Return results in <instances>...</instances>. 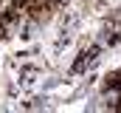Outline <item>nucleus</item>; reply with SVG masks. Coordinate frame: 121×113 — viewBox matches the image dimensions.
Segmentation results:
<instances>
[{"label": "nucleus", "instance_id": "7ed1b4c3", "mask_svg": "<svg viewBox=\"0 0 121 113\" xmlns=\"http://www.w3.org/2000/svg\"><path fill=\"white\" fill-rule=\"evenodd\" d=\"M51 3H54V6H65L68 0H51Z\"/></svg>", "mask_w": 121, "mask_h": 113}, {"label": "nucleus", "instance_id": "f257e3e1", "mask_svg": "<svg viewBox=\"0 0 121 113\" xmlns=\"http://www.w3.org/2000/svg\"><path fill=\"white\" fill-rule=\"evenodd\" d=\"M99 56H101V48H99V45H90L85 54H82L73 65H70V74H85L87 68H93V65L99 62Z\"/></svg>", "mask_w": 121, "mask_h": 113}, {"label": "nucleus", "instance_id": "20e7f679", "mask_svg": "<svg viewBox=\"0 0 121 113\" xmlns=\"http://www.w3.org/2000/svg\"><path fill=\"white\" fill-rule=\"evenodd\" d=\"M116 74H118V82H121V71H116Z\"/></svg>", "mask_w": 121, "mask_h": 113}, {"label": "nucleus", "instance_id": "f03ea898", "mask_svg": "<svg viewBox=\"0 0 121 113\" xmlns=\"http://www.w3.org/2000/svg\"><path fill=\"white\" fill-rule=\"evenodd\" d=\"M34 79H37V71H34V68H26V71H23V79H20V82L28 88V85H34Z\"/></svg>", "mask_w": 121, "mask_h": 113}]
</instances>
